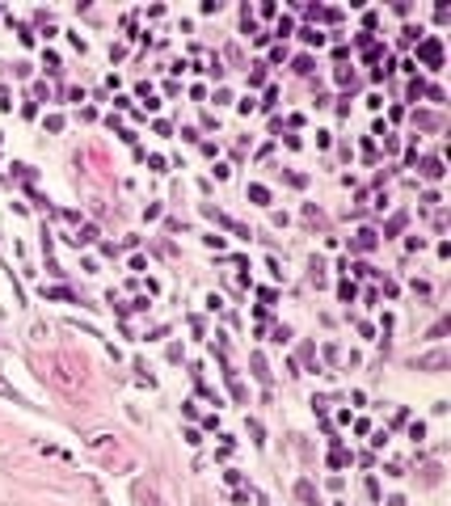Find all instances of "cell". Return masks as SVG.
Returning <instances> with one entry per match:
<instances>
[{
  "label": "cell",
  "mask_w": 451,
  "mask_h": 506,
  "mask_svg": "<svg viewBox=\"0 0 451 506\" xmlns=\"http://www.w3.org/2000/svg\"><path fill=\"white\" fill-rule=\"evenodd\" d=\"M0 392H5V397H13V388H9V384H5V380H0Z\"/></svg>",
  "instance_id": "30bf717a"
},
{
  "label": "cell",
  "mask_w": 451,
  "mask_h": 506,
  "mask_svg": "<svg viewBox=\"0 0 451 506\" xmlns=\"http://www.w3.org/2000/svg\"><path fill=\"white\" fill-rule=\"evenodd\" d=\"M249 434H253V443H262V422L257 418H249Z\"/></svg>",
  "instance_id": "ba28073f"
},
{
  "label": "cell",
  "mask_w": 451,
  "mask_h": 506,
  "mask_svg": "<svg viewBox=\"0 0 451 506\" xmlns=\"http://www.w3.org/2000/svg\"><path fill=\"white\" fill-rule=\"evenodd\" d=\"M337 296H342V300H354L359 291H354V283H342V287H337Z\"/></svg>",
  "instance_id": "9c48e42d"
},
{
  "label": "cell",
  "mask_w": 451,
  "mask_h": 506,
  "mask_svg": "<svg viewBox=\"0 0 451 506\" xmlns=\"http://www.w3.org/2000/svg\"><path fill=\"white\" fill-rule=\"evenodd\" d=\"M249 198H253L257 207H266L270 203V190H266V186H249Z\"/></svg>",
  "instance_id": "7a4b0ae2"
},
{
  "label": "cell",
  "mask_w": 451,
  "mask_h": 506,
  "mask_svg": "<svg viewBox=\"0 0 451 506\" xmlns=\"http://www.w3.org/2000/svg\"><path fill=\"white\" fill-rule=\"evenodd\" d=\"M426 178H443V164H438V160H426Z\"/></svg>",
  "instance_id": "52a82bcc"
},
{
  "label": "cell",
  "mask_w": 451,
  "mask_h": 506,
  "mask_svg": "<svg viewBox=\"0 0 451 506\" xmlns=\"http://www.w3.org/2000/svg\"><path fill=\"white\" fill-rule=\"evenodd\" d=\"M354 245H359V249H371V245H375V232H367V228H363V232H359V241H354Z\"/></svg>",
  "instance_id": "5b68a950"
},
{
  "label": "cell",
  "mask_w": 451,
  "mask_h": 506,
  "mask_svg": "<svg viewBox=\"0 0 451 506\" xmlns=\"http://www.w3.org/2000/svg\"><path fill=\"white\" fill-rule=\"evenodd\" d=\"M253 375H257L262 384H270V371H266V359H262V355H253Z\"/></svg>",
  "instance_id": "3957f363"
},
{
  "label": "cell",
  "mask_w": 451,
  "mask_h": 506,
  "mask_svg": "<svg viewBox=\"0 0 451 506\" xmlns=\"http://www.w3.org/2000/svg\"><path fill=\"white\" fill-rule=\"evenodd\" d=\"M418 55H422L430 68H438V64H443V42H438V38H426V42L418 46Z\"/></svg>",
  "instance_id": "6da1fadb"
},
{
  "label": "cell",
  "mask_w": 451,
  "mask_h": 506,
  "mask_svg": "<svg viewBox=\"0 0 451 506\" xmlns=\"http://www.w3.org/2000/svg\"><path fill=\"white\" fill-rule=\"evenodd\" d=\"M300 38H304L308 46H320V42H325V34H320V30H300Z\"/></svg>",
  "instance_id": "277c9868"
},
{
  "label": "cell",
  "mask_w": 451,
  "mask_h": 506,
  "mask_svg": "<svg viewBox=\"0 0 451 506\" xmlns=\"http://www.w3.org/2000/svg\"><path fill=\"white\" fill-rule=\"evenodd\" d=\"M409 439H413V443L426 439V422H413V426H409Z\"/></svg>",
  "instance_id": "8992f818"
}]
</instances>
